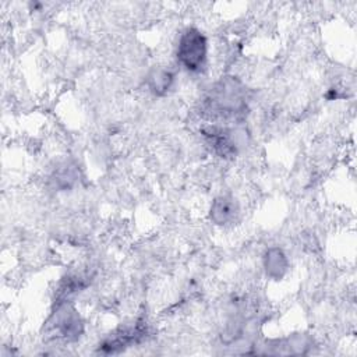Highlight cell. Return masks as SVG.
<instances>
[{
	"label": "cell",
	"mask_w": 357,
	"mask_h": 357,
	"mask_svg": "<svg viewBox=\"0 0 357 357\" xmlns=\"http://www.w3.org/2000/svg\"><path fill=\"white\" fill-rule=\"evenodd\" d=\"M248 113V92L234 77H222L201 99L199 114L209 124L238 126Z\"/></svg>",
	"instance_id": "cell-1"
},
{
	"label": "cell",
	"mask_w": 357,
	"mask_h": 357,
	"mask_svg": "<svg viewBox=\"0 0 357 357\" xmlns=\"http://www.w3.org/2000/svg\"><path fill=\"white\" fill-rule=\"evenodd\" d=\"M201 135L206 146L222 159L237 156L240 146L245 139V131L234 126L206 124L201 128Z\"/></svg>",
	"instance_id": "cell-2"
},
{
	"label": "cell",
	"mask_w": 357,
	"mask_h": 357,
	"mask_svg": "<svg viewBox=\"0 0 357 357\" xmlns=\"http://www.w3.org/2000/svg\"><path fill=\"white\" fill-rule=\"evenodd\" d=\"M208 42L205 35L191 26L183 31L177 45V61L188 73H198L202 70L206 61Z\"/></svg>",
	"instance_id": "cell-3"
},
{
	"label": "cell",
	"mask_w": 357,
	"mask_h": 357,
	"mask_svg": "<svg viewBox=\"0 0 357 357\" xmlns=\"http://www.w3.org/2000/svg\"><path fill=\"white\" fill-rule=\"evenodd\" d=\"M46 332L66 342L77 340L84 332V322L78 311L68 303H56L54 311L46 321Z\"/></svg>",
	"instance_id": "cell-4"
},
{
	"label": "cell",
	"mask_w": 357,
	"mask_h": 357,
	"mask_svg": "<svg viewBox=\"0 0 357 357\" xmlns=\"http://www.w3.org/2000/svg\"><path fill=\"white\" fill-rule=\"evenodd\" d=\"M146 335V325L142 319L137 321L134 325L117 328L114 332L107 335L99 343V353L116 354L130 347L131 344L139 343Z\"/></svg>",
	"instance_id": "cell-5"
},
{
	"label": "cell",
	"mask_w": 357,
	"mask_h": 357,
	"mask_svg": "<svg viewBox=\"0 0 357 357\" xmlns=\"http://www.w3.org/2000/svg\"><path fill=\"white\" fill-rule=\"evenodd\" d=\"M238 213L240 208L237 201L229 195H220L215 198L209 209V218L218 226L234 223L237 220Z\"/></svg>",
	"instance_id": "cell-6"
},
{
	"label": "cell",
	"mask_w": 357,
	"mask_h": 357,
	"mask_svg": "<svg viewBox=\"0 0 357 357\" xmlns=\"http://www.w3.org/2000/svg\"><path fill=\"white\" fill-rule=\"evenodd\" d=\"M264 269L268 278L279 280L289 269V259L284 251L279 247H271L264 255Z\"/></svg>",
	"instance_id": "cell-7"
},
{
	"label": "cell",
	"mask_w": 357,
	"mask_h": 357,
	"mask_svg": "<svg viewBox=\"0 0 357 357\" xmlns=\"http://www.w3.org/2000/svg\"><path fill=\"white\" fill-rule=\"evenodd\" d=\"M174 82V74L165 67H155L146 77V85L149 91L156 96L166 95Z\"/></svg>",
	"instance_id": "cell-8"
},
{
	"label": "cell",
	"mask_w": 357,
	"mask_h": 357,
	"mask_svg": "<svg viewBox=\"0 0 357 357\" xmlns=\"http://www.w3.org/2000/svg\"><path fill=\"white\" fill-rule=\"evenodd\" d=\"M89 283V276L84 275V273H71L67 275L61 279L59 289L56 291V303H63V301H68V298L74 294H77L78 291H81L82 289H85Z\"/></svg>",
	"instance_id": "cell-9"
},
{
	"label": "cell",
	"mask_w": 357,
	"mask_h": 357,
	"mask_svg": "<svg viewBox=\"0 0 357 357\" xmlns=\"http://www.w3.org/2000/svg\"><path fill=\"white\" fill-rule=\"evenodd\" d=\"M78 176H77V172L73 166H61L57 172H54L53 174V181H54V185L60 190H66V188H70L75 184Z\"/></svg>",
	"instance_id": "cell-10"
}]
</instances>
